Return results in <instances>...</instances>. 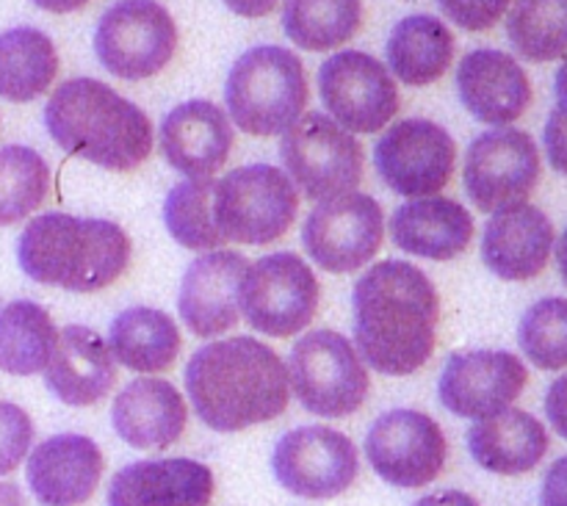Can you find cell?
I'll return each instance as SVG.
<instances>
[{"label":"cell","mask_w":567,"mask_h":506,"mask_svg":"<svg viewBox=\"0 0 567 506\" xmlns=\"http://www.w3.org/2000/svg\"><path fill=\"white\" fill-rule=\"evenodd\" d=\"M354 343L374 371L385 376L415 374L437 343L441 299L419 266L380 260L352 293Z\"/></svg>","instance_id":"1"},{"label":"cell","mask_w":567,"mask_h":506,"mask_svg":"<svg viewBox=\"0 0 567 506\" xmlns=\"http://www.w3.org/2000/svg\"><path fill=\"white\" fill-rule=\"evenodd\" d=\"M186 391L203 424L216 432H241L280 419L291 382L275 349L238 335L194 352L186 365Z\"/></svg>","instance_id":"2"},{"label":"cell","mask_w":567,"mask_h":506,"mask_svg":"<svg viewBox=\"0 0 567 506\" xmlns=\"http://www.w3.org/2000/svg\"><path fill=\"white\" fill-rule=\"evenodd\" d=\"M44 125L64 153L131 172L153 153V125L131 100L94 78L64 81L44 105Z\"/></svg>","instance_id":"3"},{"label":"cell","mask_w":567,"mask_h":506,"mask_svg":"<svg viewBox=\"0 0 567 506\" xmlns=\"http://www.w3.org/2000/svg\"><path fill=\"white\" fill-rule=\"evenodd\" d=\"M20 269L42 286L94 293L114 286L131 264V238L105 219L42 214L17 241Z\"/></svg>","instance_id":"4"},{"label":"cell","mask_w":567,"mask_h":506,"mask_svg":"<svg viewBox=\"0 0 567 506\" xmlns=\"http://www.w3.org/2000/svg\"><path fill=\"white\" fill-rule=\"evenodd\" d=\"M227 111L249 136H282L310 100L308 75L297 53L260 44L238 55L225 86Z\"/></svg>","instance_id":"5"},{"label":"cell","mask_w":567,"mask_h":506,"mask_svg":"<svg viewBox=\"0 0 567 506\" xmlns=\"http://www.w3.org/2000/svg\"><path fill=\"white\" fill-rule=\"evenodd\" d=\"M299 210L291 177L269 164L233 169L214 188V221L225 241L264 247L286 236Z\"/></svg>","instance_id":"6"},{"label":"cell","mask_w":567,"mask_h":506,"mask_svg":"<svg viewBox=\"0 0 567 506\" xmlns=\"http://www.w3.org/2000/svg\"><path fill=\"white\" fill-rule=\"evenodd\" d=\"M280 158L293 186L316 203L354 192L363 180L360 142L321 111H308L282 133Z\"/></svg>","instance_id":"7"},{"label":"cell","mask_w":567,"mask_h":506,"mask_svg":"<svg viewBox=\"0 0 567 506\" xmlns=\"http://www.w3.org/2000/svg\"><path fill=\"white\" fill-rule=\"evenodd\" d=\"M291 391L308 413L321 419H347L369 396V369L349 338L332 330H316L291 349Z\"/></svg>","instance_id":"8"},{"label":"cell","mask_w":567,"mask_h":506,"mask_svg":"<svg viewBox=\"0 0 567 506\" xmlns=\"http://www.w3.org/2000/svg\"><path fill=\"white\" fill-rule=\"evenodd\" d=\"M94 50L122 81H144L164 70L177 50V25L155 0H120L97 22Z\"/></svg>","instance_id":"9"},{"label":"cell","mask_w":567,"mask_h":506,"mask_svg":"<svg viewBox=\"0 0 567 506\" xmlns=\"http://www.w3.org/2000/svg\"><path fill=\"white\" fill-rule=\"evenodd\" d=\"M241 310L252 330L269 338H291L319 310V280L293 252H275L249 264L241 280Z\"/></svg>","instance_id":"10"},{"label":"cell","mask_w":567,"mask_h":506,"mask_svg":"<svg viewBox=\"0 0 567 506\" xmlns=\"http://www.w3.org/2000/svg\"><path fill=\"white\" fill-rule=\"evenodd\" d=\"M463 180L471 203L485 214L526 203L540 180L535 138L518 127L482 133L465 155Z\"/></svg>","instance_id":"11"},{"label":"cell","mask_w":567,"mask_h":506,"mask_svg":"<svg viewBox=\"0 0 567 506\" xmlns=\"http://www.w3.org/2000/svg\"><path fill=\"white\" fill-rule=\"evenodd\" d=\"M282 490L308 502H327L354 485L360 471L358 448L343 432L299 426L280 437L271 457Z\"/></svg>","instance_id":"12"},{"label":"cell","mask_w":567,"mask_h":506,"mask_svg":"<svg viewBox=\"0 0 567 506\" xmlns=\"http://www.w3.org/2000/svg\"><path fill=\"white\" fill-rule=\"evenodd\" d=\"M446 435L435 419L419 410H391L371 424L365 457L388 485L415 490L441 476L446 465Z\"/></svg>","instance_id":"13"},{"label":"cell","mask_w":567,"mask_h":506,"mask_svg":"<svg viewBox=\"0 0 567 506\" xmlns=\"http://www.w3.org/2000/svg\"><path fill=\"white\" fill-rule=\"evenodd\" d=\"M382 208L360 192L324 199L310 210L302 227L305 252L332 275H349L377 255L382 244Z\"/></svg>","instance_id":"14"},{"label":"cell","mask_w":567,"mask_h":506,"mask_svg":"<svg viewBox=\"0 0 567 506\" xmlns=\"http://www.w3.org/2000/svg\"><path fill=\"white\" fill-rule=\"evenodd\" d=\"M319 92L332 120L349 133H377L396 116L399 89L382 61L341 50L319 70Z\"/></svg>","instance_id":"15"},{"label":"cell","mask_w":567,"mask_h":506,"mask_svg":"<svg viewBox=\"0 0 567 506\" xmlns=\"http://www.w3.org/2000/svg\"><path fill=\"white\" fill-rule=\"evenodd\" d=\"M374 164L388 188L402 197H435L457 166V144L430 120H402L374 147Z\"/></svg>","instance_id":"16"},{"label":"cell","mask_w":567,"mask_h":506,"mask_svg":"<svg viewBox=\"0 0 567 506\" xmlns=\"http://www.w3.org/2000/svg\"><path fill=\"white\" fill-rule=\"evenodd\" d=\"M529 382L520 358L509 352H463L452 354L441 374L437 396L449 413L460 419H491L518 402Z\"/></svg>","instance_id":"17"},{"label":"cell","mask_w":567,"mask_h":506,"mask_svg":"<svg viewBox=\"0 0 567 506\" xmlns=\"http://www.w3.org/2000/svg\"><path fill=\"white\" fill-rule=\"evenodd\" d=\"M249 260L233 249H214L192 260L183 277L177 310L197 338L233 330L241 316V280Z\"/></svg>","instance_id":"18"},{"label":"cell","mask_w":567,"mask_h":506,"mask_svg":"<svg viewBox=\"0 0 567 506\" xmlns=\"http://www.w3.org/2000/svg\"><path fill=\"white\" fill-rule=\"evenodd\" d=\"M105 459L97 443L83 435H55L28 457V487L44 506H81L97 490Z\"/></svg>","instance_id":"19"},{"label":"cell","mask_w":567,"mask_h":506,"mask_svg":"<svg viewBox=\"0 0 567 506\" xmlns=\"http://www.w3.org/2000/svg\"><path fill=\"white\" fill-rule=\"evenodd\" d=\"M161 149L166 164L188 180L210 177L227 164L233 149V125L216 103L188 100L175 105L161 122Z\"/></svg>","instance_id":"20"},{"label":"cell","mask_w":567,"mask_h":506,"mask_svg":"<svg viewBox=\"0 0 567 506\" xmlns=\"http://www.w3.org/2000/svg\"><path fill=\"white\" fill-rule=\"evenodd\" d=\"M551 247V219L529 203L496 210L482 233V260L493 275L509 282L535 280L548 266Z\"/></svg>","instance_id":"21"},{"label":"cell","mask_w":567,"mask_h":506,"mask_svg":"<svg viewBox=\"0 0 567 506\" xmlns=\"http://www.w3.org/2000/svg\"><path fill=\"white\" fill-rule=\"evenodd\" d=\"M457 92L465 109L485 125H509L532 103V83L524 66L502 50H474L460 61Z\"/></svg>","instance_id":"22"},{"label":"cell","mask_w":567,"mask_h":506,"mask_svg":"<svg viewBox=\"0 0 567 506\" xmlns=\"http://www.w3.org/2000/svg\"><path fill=\"white\" fill-rule=\"evenodd\" d=\"M116 382V363L109 343L92 327L70 324L59 332L44 385L61 404L70 407H92L109 396Z\"/></svg>","instance_id":"23"},{"label":"cell","mask_w":567,"mask_h":506,"mask_svg":"<svg viewBox=\"0 0 567 506\" xmlns=\"http://www.w3.org/2000/svg\"><path fill=\"white\" fill-rule=\"evenodd\" d=\"M214 474L197 459H142L111 479L109 506H208Z\"/></svg>","instance_id":"24"},{"label":"cell","mask_w":567,"mask_h":506,"mask_svg":"<svg viewBox=\"0 0 567 506\" xmlns=\"http://www.w3.org/2000/svg\"><path fill=\"white\" fill-rule=\"evenodd\" d=\"M111 421H114L116 435L131 448L161 452L181 441L186 432L188 410L172 382L144 376L122 388L120 396L114 399Z\"/></svg>","instance_id":"25"},{"label":"cell","mask_w":567,"mask_h":506,"mask_svg":"<svg viewBox=\"0 0 567 506\" xmlns=\"http://www.w3.org/2000/svg\"><path fill=\"white\" fill-rule=\"evenodd\" d=\"M391 238L399 249L426 260H452L474 238V219L446 197L410 199L391 216Z\"/></svg>","instance_id":"26"},{"label":"cell","mask_w":567,"mask_h":506,"mask_svg":"<svg viewBox=\"0 0 567 506\" xmlns=\"http://www.w3.org/2000/svg\"><path fill=\"white\" fill-rule=\"evenodd\" d=\"M468 448L476 465L491 474L520 476L548 454V432L526 410H502L471 426Z\"/></svg>","instance_id":"27"},{"label":"cell","mask_w":567,"mask_h":506,"mask_svg":"<svg viewBox=\"0 0 567 506\" xmlns=\"http://www.w3.org/2000/svg\"><path fill=\"white\" fill-rule=\"evenodd\" d=\"M109 349L125 369L138 374H158L172 369L181 352L177 324L155 308H127L114 319L109 332Z\"/></svg>","instance_id":"28"},{"label":"cell","mask_w":567,"mask_h":506,"mask_svg":"<svg viewBox=\"0 0 567 506\" xmlns=\"http://www.w3.org/2000/svg\"><path fill=\"white\" fill-rule=\"evenodd\" d=\"M454 59V37L437 17L413 14L393 25L388 64L408 86H430Z\"/></svg>","instance_id":"29"},{"label":"cell","mask_w":567,"mask_h":506,"mask_svg":"<svg viewBox=\"0 0 567 506\" xmlns=\"http://www.w3.org/2000/svg\"><path fill=\"white\" fill-rule=\"evenodd\" d=\"M59 75V53L39 28H9L0 33V97L31 103Z\"/></svg>","instance_id":"30"},{"label":"cell","mask_w":567,"mask_h":506,"mask_svg":"<svg viewBox=\"0 0 567 506\" xmlns=\"http://www.w3.org/2000/svg\"><path fill=\"white\" fill-rule=\"evenodd\" d=\"M59 330L44 308L17 299L0 308V371L11 376H33L48 369Z\"/></svg>","instance_id":"31"},{"label":"cell","mask_w":567,"mask_h":506,"mask_svg":"<svg viewBox=\"0 0 567 506\" xmlns=\"http://www.w3.org/2000/svg\"><path fill=\"white\" fill-rule=\"evenodd\" d=\"M363 22L360 0H286L282 31L293 44L313 53L341 48Z\"/></svg>","instance_id":"32"},{"label":"cell","mask_w":567,"mask_h":506,"mask_svg":"<svg viewBox=\"0 0 567 506\" xmlns=\"http://www.w3.org/2000/svg\"><path fill=\"white\" fill-rule=\"evenodd\" d=\"M214 177H199V180L177 183L166 194V230L181 247L194 249V252H214L227 244L214 221Z\"/></svg>","instance_id":"33"},{"label":"cell","mask_w":567,"mask_h":506,"mask_svg":"<svg viewBox=\"0 0 567 506\" xmlns=\"http://www.w3.org/2000/svg\"><path fill=\"white\" fill-rule=\"evenodd\" d=\"M507 37L526 61L543 64L567 55V0H515Z\"/></svg>","instance_id":"34"},{"label":"cell","mask_w":567,"mask_h":506,"mask_svg":"<svg viewBox=\"0 0 567 506\" xmlns=\"http://www.w3.org/2000/svg\"><path fill=\"white\" fill-rule=\"evenodd\" d=\"M50 166L37 149L9 144L0 149V227L25 219L44 203Z\"/></svg>","instance_id":"35"},{"label":"cell","mask_w":567,"mask_h":506,"mask_svg":"<svg viewBox=\"0 0 567 506\" xmlns=\"http://www.w3.org/2000/svg\"><path fill=\"white\" fill-rule=\"evenodd\" d=\"M518 343L537 369H567V299L548 297L532 304L520 319Z\"/></svg>","instance_id":"36"},{"label":"cell","mask_w":567,"mask_h":506,"mask_svg":"<svg viewBox=\"0 0 567 506\" xmlns=\"http://www.w3.org/2000/svg\"><path fill=\"white\" fill-rule=\"evenodd\" d=\"M33 443V424L22 407L0 402V476L20 468Z\"/></svg>","instance_id":"37"},{"label":"cell","mask_w":567,"mask_h":506,"mask_svg":"<svg viewBox=\"0 0 567 506\" xmlns=\"http://www.w3.org/2000/svg\"><path fill=\"white\" fill-rule=\"evenodd\" d=\"M443 14L465 31H487L509 9V0H437Z\"/></svg>","instance_id":"38"},{"label":"cell","mask_w":567,"mask_h":506,"mask_svg":"<svg viewBox=\"0 0 567 506\" xmlns=\"http://www.w3.org/2000/svg\"><path fill=\"white\" fill-rule=\"evenodd\" d=\"M546 153L554 169L567 175V111L557 109V105H554L546 125Z\"/></svg>","instance_id":"39"},{"label":"cell","mask_w":567,"mask_h":506,"mask_svg":"<svg viewBox=\"0 0 567 506\" xmlns=\"http://www.w3.org/2000/svg\"><path fill=\"white\" fill-rule=\"evenodd\" d=\"M543 506H567V457L557 459L543 479Z\"/></svg>","instance_id":"40"},{"label":"cell","mask_w":567,"mask_h":506,"mask_svg":"<svg viewBox=\"0 0 567 506\" xmlns=\"http://www.w3.org/2000/svg\"><path fill=\"white\" fill-rule=\"evenodd\" d=\"M546 413L554 430L559 432V437H565L567 441V374L559 376V380L548 388Z\"/></svg>","instance_id":"41"},{"label":"cell","mask_w":567,"mask_h":506,"mask_svg":"<svg viewBox=\"0 0 567 506\" xmlns=\"http://www.w3.org/2000/svg\"><path fill=\"white\" fill-rule=\"evenodd\" d=\"M227 9H233L241 17H266L269 11H275V6L280 0H225Z\"/></svg>","instance_id":"42"},{"label":"cell","mask_w":567,"mask_h":506,"mask_svg":"<svg viewBox=\"0 0 567 506\" xmlns=\"http://www.w3.org/2000/svg\"><path fill=\"white\" fill-rule=\"evenodd\" d=\"M415 506H480V504H476V498H471L468 493L446 490V493H435V496L421 498Z\"/></svg>","instance_id":"43"},{"label":"cell","mask_w":567,"mask_h":506,"mask_svg":"<svg viewBox=\"0 0 567 506\" xmlns=\"http://www.w3.org/2000/svg\"><path fill=\"white\" fill-rule=\"evenodd\" d=\"M33 3L44 11H53V14H70V11L83 9L89 0H33Z\"/></svg>","instance_id":"44"},{"label":"cell","mask_w":567,"mask_h":506,"mask_svg":"<svg viewBox=\"0 0 567 506\" xmlns=\"http://www.w3.org/2000/svg\"><path fill=\"white\" fill-rule=\"evenodd\" d=\"M0 506H25L20 487L11 482H0Z\"/></svg>","instance_id":"45"},{"label":"cell","mask_w":567,"mask_h":506,"mask_svg":"<svg viewBox=\"0 0 567 506\" xmlns=\"http://www.w3.org/2000/svg\"><path fill=\"white\" fill-rule=\"evenodd\" d=\"M557 109L567 111V55H565V64L559 66L557 72Z\"/></svg>","instance_id":"46"},{"label":"cell","mask_w":567,"mask_h":506,"mask_svg":"<svg viewBox=\"0 0 567 506\" xmlns=\"http://www.w3.org/2000/svg\"><path fill=\"white\" fill-rule=\"evenodd\" d=\"M557 266H559V275H563V280L567 286V230L563 233V238H559V244H557Z\"/></svg>","instance_id":"47"}]
</instances>
